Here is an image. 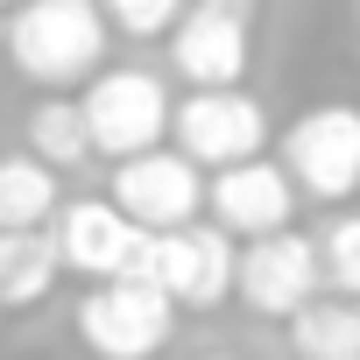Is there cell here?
Segmentation results:
<instances>
[{
    "mask_svg": "<svg viewBox=\"0 0 360 360\" xmlns=\"http://www.w3.org/2000/svg\"><path fill=\"white\" fill-rule=\"evenodd\" d=\"M0 8H22V0H0Z\"/></svg>",
    "mask_w": 360,
    "mask_h": 360,
    "instance_id": "cell-19",
    "label": "cell"
},
{
    "mask_svg": "<svg viewBox=\"0 0 360 360\" xmlns=\"http://www.w3.org/2000/svg\"><path fill=\"white\" fill-rule=\"evenodd\" d=\"M57 248L50 233H0V311H22V304H43L57 290Z\"/></svg>",
    "mask_w": 360,
    "mask_h": 360,
    "instance_id": "cell-13",
    "label": "cell"
},
{
    "mask_svg": "<svg viewBox=\"0 0 360 360\" xmlns=\"http://www.w3.org/2000/svg\"><path fill=\"white\" fill-rule=\"evenodd\" d=\"M205 212L219 233H240V240H262V233H283L290 212H297V184L283 176V162L255 155V162H233L205 184Z\"/></svg>",
    "mask_w": 360,
    "mask_h": 360,
    "instance_id": "cell-10",
    "label": "cell"
},
{
    "mask_svg": "<svg viewBox=\"0 0 360 360\" xmlns=\"http://www.w3.org/2000/svg\"><path fill=\"white\" fill-rule=\"evenodd\" d=\"M29 155L43 169H78L92 155V134H85V113H78L71 92H43L29 106Z\"/></svg>",
    "mask_w": 360,
    "mask_h": 360,
    "instance_id": "cell-14",
    "label": "cell"
},
{
    "mask_svg": "<svg viewBox=\"0 0 360 360\" xmlns=\"http://www.w3.org/2000/svg\"><path fill=\"white\" fill-rule=\"evenodd\" d=\"M283 176L304 191V198H353L360 191V106L346 99H325L311 113H297L283 127Z\"/></svg>",
    "mask_w": 360,
    "mask_h": 360,
    "instance_id": "cell-5",
    "label": "cell"
},
{
    "mask_svg": "<svg viewBox=\"0 0 360 360\" xmlns=\"http://www.w3.org/2000/svg\"><path fill=\"white\" fill-rule=\"evenodd\" d=\"M106 36L113 29L99 15V0H22L8 15V57L43 92L85 85L92 71H106Z\"/></svg>",
    "mask_w": 360,
    "mask_h": 360,
    "instance_id": "cell-1",
    "label": "cell"
},
{
    "mask_svg": "<svg viewBox=\"0 0 360 360\" xmlns=\"http://www.w3.org/2000/svg\"><path fill=\"white\" fill-rule=\"evenodd\" d=\"M318 248H311V233H262V240H248L240 255H233V290H240V304L248 311H262V318H297L311 297H318Z\"/></svg>",
    "mask_w": 360,
    "mask_h": 360,
    "instance_id": "cell-9",
    "label": "cell"
},
{
    "mask_svg": "<svg viewBox=\"0 0 360 360\" xmlns=\"http://www.w3.org/2000/svg\"><path fill=\"white\" fill-rule=\"evenodd\" d=\"M311 248H318V276H325L346 304H360V212H332V219L311 233Z\"/></svg>",
    "mask_w": 360,
    "mask_h": 360,
    "instance_id": "cell-16",
    "label": "cell"
},
{
    "mask_svg": "<svg viewBox=\"0 0 360 360\" xmlns=\"http://www.w3.org/2000/svg\"><path fill=\"white\" fill-rule=\"evenodd\" d=\"M198 360H240V353H198Z\"/></svg>",
    "mask_w": 360,
    "mask_h": 360,
    "instance_id": "cell-18",
    "label": "cell"
},
{
    "mask_svg": "<svg viewBox=\"0 0 360 360\" xmlns=\"http://www.w3.org/2000/svg\"><path fill=\"white\" fill-rule=\"evenodd\" d=\"M78 113H85L92 155L127 162V155L162 148V134H169V85L155 71H141V64H106V71L85 78Z\"/></svg>",
    "mask_w": 360,
    "mask_h": 360,
    "instance_id": "cell-2",
    "label": "cell"
},
{
    "mask_svg": "<svg viewBox=\"0 0 360 360\" xmlns=\"http://www.w3.org/2000/svg\"><path fill=\"white\" fill-rule=\"evenodd\" d=\"M106 205H113L127 226H141V233H176V226H198V212H205V176H198V162H184L176 148H148V155L113 162Z\"/></svg>",
    "mask_w": 360,
    "mask_h": 360,
    "instance_id": "cell-7",
    "label": "cell"
},
{
    "mask_svg": "<svg viewBox=\"0 0 360 360\" xmlns=\"http://www.w3.org/2000/svg\"><path fill=\"white\" fill-rule=\"evenodd\" d=\"M233 255H240V248H233L219 226L141 233V248H134V262H127V276H120V283H155L169 304L205 311V304H219V297L233 290Z\"/></svg>",
    "mask_w": 360,
    "mask_h": 360,
    "instance_id": "cell-4",
    "label": "cell"
},
{
    "mask_svg": "<svg viewBox=\"0 0 360 360\" xmlns=\"http://www.w3.org/2000/svg\"><path fill=\"white\" fill-rule=\"evenodd\" d=\"M169 141L184 162L198 169H233V162H255L262 141H269V113L262 99L248 92H191L184 106H169Z\"/></svg>",
    "mask_w": 360,
    "mask_h": 360,
    "instance_id": "cell-8",
    "label": "cell"
},
{
    "mask_svg": "<svg viewBox=\"0 0 360 360\" xmlns=\"http://www.w3.org/2000/svg\"><path fill=\"white\" fill-rule=\"evenodd\" d=\"M184 8H191V0H99L106 29H113V36H134V43L169 36L176 22H184Z\"/></svg>",
    "mask_w": 360,
    "mask_h": 360,
    "instance_id": "cell-17",
    "label": "cell"
},
{
    "mask_svg": "<svg viewBox=\"0 0 360 360\" xmlns=\"http://www.w3.org/2000/svg\"><path fill=\"white\" fill-rule=\"evenodd\" d=\"M50 248H57V269H71L85 283H120L127 262H134V248H141V226H127L106 198H78V205L57 212Z\"/></svg>",
    "mask_w": 360,
    "mask_h": 360,
    "instance_id": "cell-11",
    "label": "cell"
},
{
    "mask_svg": "<svg viewBox=\"0 0 360 360\" xmlns=\"http://www.w3.org/2000/svg\"><path fill=\"white\" fill-rule=\"evenodd\" d=\"M255 0H191L184 22L169 29V64L198 92H240L255 64Z\"/></svg>",
    "mask_w": 360,
    "mask_h": 360,
    "instance_id": "cell-6",
    "label": "cell"
},
{
    "mask_svg": "<svg viewBox=\"0 0 360 360\" xmlns=\"http://www.w3.org/2000/svg\"><path fill=\"white\" fill-rule=\"evenodd\" d=\"M71 325L92 360H155L176 332V304L155 283H92L78 297Z\"/></svg>",
    "mask_w": 360,
    "mask_h": 360,
    "instance_id": "cell-3",
    "label": "cell"
},
{
    "mask_svg": "<svg viewBox=\"0 0 360 360\" xmlns=\"http://www.w3.org/2000/svg\"><path fill=\"white\" fill-rule=\"evenodd\" d=\"M64 212L57 169H43L36 155H8L0 162V233H43Z\"/></svg>",
    "mask_w": 360,
    "mask_h": 360,
    "instance_id": "cell-12",
    "label": "cell"
},
{
    "mask_svg": "<svg viewBox=\"0 0 360 360\" xmlns=\"http://www.w3.org/2000/svg\"><path fill=\"white\" fill-rule=\"evenodd\" d=\"M290 346H297V360H360V304L311 297L290 318Z\"/></svg>",
    "mask_w": 360,
    "mask_h": 360,
    "instance_id": "cell-15",
    "label": "cell"
}]
</instances>
